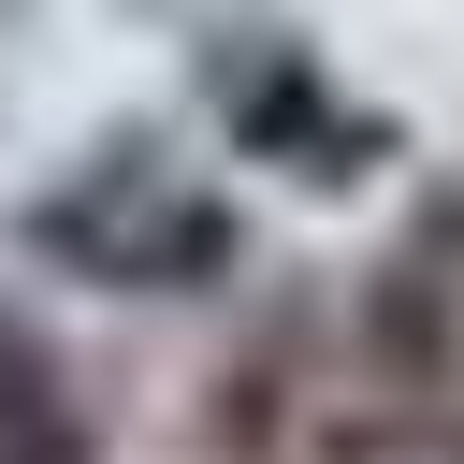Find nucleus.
I'll use <instances>...</instances> for the list:
<instances>
[{
    "mask_svg": "<svg viewBox=\"0 0 464 464\" xmlns=\"http://www.w3.org/2000/svg\"><path fill=\"white\" fill-rule=\"evenodd\" d=\"M14 246L44 276H87V290H218L246 218L203 160H174L160 130H102L58 188L14 203Z\"/></svg>",
    "mask_w": 464,
    "mask_h": 464,
    "instance_id": "nucleus-1",
    "label": "nucleus"
},
{
    "mask_svg": "<svg viewBox=\"0 0 464 464\" xmlns=\"http://www.w3.org/2000/svg\"><path fill=\"white\" fill-rule=\"evenodd\" d=\"M203 116H218L232 160H261V174H290V188H362V174L392 160V116H377L319 44L261 29V14H218V29H203Z\"/></svg>",
    "mask_w": 464,
    "mask_h": 464,
    "instance_id": "nucleus-2",
    "label": "nucleus"
},
{
    "mask_svg": "<svg viewBox=\"0 0 464 464\" xmlns=\"http://www.w3.org/2000/svg\"><path fill=\"white\" fill-rule=\"evenodd\" d=\"M0 464H102V420L29 319H0Z\"/></svg>",
    "mask_w": 464,
    "mask_h": 464,
    "instance_id": "nucleus-3",
    "label": "nucleus"
},
{
    "mask_svg": "<svg viewBox=\"0 0 464 464\" xmlns=\"http://www.w3.org/2000/svg\"><path fill=\"white\" fill-rule=\"evenodd\" d=\"M130 14H174V29H218V14H246V0H130Z\"/></svg>",
    "mask_w": 464,
    "mask_h": 464,
    "instance_id": "nucleus-4",
    "label": "nucleus"
},
{
    "mask_svg": "<svg viewBox=\"0 0 464 464\" xmlns=\"http://www.w3.org/2000/svg\"><path fill=\"white\" fill-rule=\"evenodd\" d=\"M29 14H44V0H0V58H14V44H29Z\"/></svg>",
    "mask_w": 464,
    "mask_h": 464,
    "instance_id": "nucleus-5",
    "label": "nucleus"
}]
</instances>
